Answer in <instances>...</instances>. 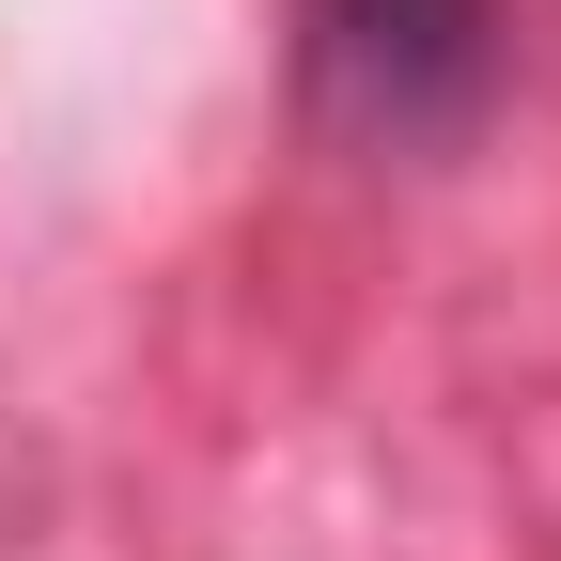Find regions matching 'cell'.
<instances>
[{
	"instance_id": "cell-1",
	"label": "cell",
	"mask_w": 561,
	"mask_h": 561,
	"mask_svg": "<svg viewBox=\"0 0 561 561\" xmlns=\"http://www.w3.org/2000/svg\"><path fill=\"white\" fill-rule=\"evenodd\" d=\"M500 0H297V110L343 157H453L500 110Z\"/></svg>"
}]
</instances>
